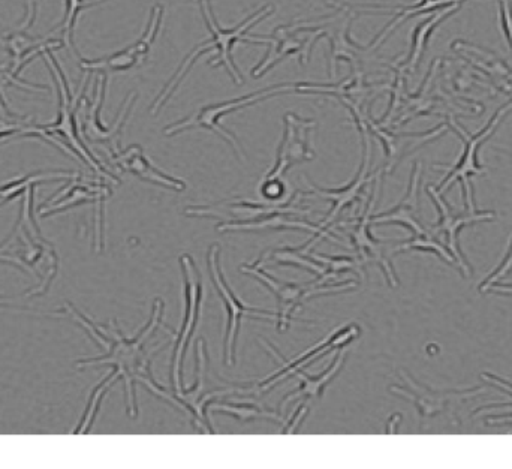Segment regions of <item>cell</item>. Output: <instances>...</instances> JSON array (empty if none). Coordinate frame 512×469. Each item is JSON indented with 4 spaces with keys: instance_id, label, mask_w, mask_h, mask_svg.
<instances>
[{
    "instance_id": "8d00e7d4",
    "label": "cell",
    "mask_w": 512,
    "mask_h": 469,
    "mask_svg": "<svg viewBox=\"0 0 512 469\" xmlns=\"http://www.w3.org/2000/svg\"><path fill=\"white\" fill-rule=\"evenodd\" d=\"M15 299H9V297H0V308H5V306H14Z\"/></svg>"
},
{
    "instance_id": "e0dca14e",
    "label": "cell",
    "mask_w": 512,
    "mask_h": 469,
    "mask_svg": "<svg viewBox=\"0 0 512 469\" xmlns=\"http://www.w3.org/2000/svg\"><path fill=\"white\" fill-rule=\"evenodd\" d=\"M219 233H233V231H243V233H262V231H283V230H303L312 233L316 239H334L330 231L322 230L319 225L310 224L304 219L297 218L295 213L273 212L268 215L259 216L255 219H246V221H227L216 225Z\"/></svg>"
},
{
    "instance_id": "ba28073f",
    "label": "cell",
    "mask_w": 512,
    "mask_h": 469,
    "mask_svg": "<svg viewBox=\"0 0 512 469\" xmlns=\"http://www.w3.org/2000/svg\"><path fill=\"white\" fill-rule=\"evenodd\" d=\"M200 2L201 12H203L204 21H206L207 29L212 33L210 41H206L207 44L212 48L218 50V56L212 60V65H224L227 68L228 74L233 78L234 83L242 84L243 77L240 69L237 68L236 62H234L233 48L237 42H249V44H259L258 39L246 38V33L255 26V24L261 23L264 18L270 17L274 12V8L271 5H264L249 15L245 21L234 27V29H222L219 26L218 20H216L215 12H213L212 2L210 0H198Z\"/></svg>"
},
{
    "instance_id": "5b68a950",
    "label": "cell",
    "mask_w": 512,
    "mask_h": 469,
    "mask_svg": "<svg viewBox=\"0 0 512 469\" xmlns=\"http://www.w3.org/2000/svg\"><path fill=\"white\" fill-rule=\"evenodd\" d=\"M179 263L183 275L185 315H183L182 326H180V330L174 338L176 344H174L173 356H171L170 381L171 384H174L173 389L182 392L185 389L183 371H185L186 353H188L192 336L197 330L201 308H203V282H201L200 272H198L194 258L191 255H182Z\"/></svg>"
},
{
    "instance_id": "4316f807",
    "label": "cell",
    "mask_w": 512,
    "mask_h": 469,
    "mask_svg": "<svg viewBox=\"0 0 512 469\" xmlns=\"http://www.w3.org/2000/svg\"><path fill=\"white\" fill-rule=\"evenodd\" d=\"M405 251H421V252H432V254L438 255L441 260L450 266H457L456 258L451 254L450 249L445 243H442L441 237L433 234L432 231L427 230L424 234H418V236H412L411 239L406 242L400 243L394 252H405Z\"/></svg>"
},
{
    "instance_id": "836d02e7",
    "label": "cell",
    "mask_w": 512,
    "mask_h": 469,
    "mask_svg": "<svg viewBox=\"0 0 512 469\" xmlns=\"http://www.w3.org/2000/svg\"><path fill=\"white\" fill-rule=\"evenodd\" d=\"M498 3L501 29L512 51V3L511 0H498Z\"/></svg>"
},
{
    "instance_id": "4dcf8cb0",
    "label": "cell",
    "mask_w": 512,
    "mask_h": 469,
    "mask_svg": "<svg viewBox=\"0 0 512 469\" xmlns=\"http://www.w3.org/2000/svg\"><path fill=\"white\" fill-rule=\"evenodd\" d=\"M481 380L486 381V383L492 384V386L499 387V389H504V392L510 393V396L512 398V383H505L502 378L496 377V375L492 374H481ZM492 407H499V408H512V404H493V405H487V407L481 408V410H489V408ZM477 410L475 411V414L478 413ZM505 419H512V411L511 413H504V414H498V416H490L489 420H505Z\"/></svg>"
},
{
    "instance_id": "9c48e42d",
    "label": "cell",
    "mask_w": 512,
    "mask_h": 469,
    "mask_svg": "<svg viewBox=\"0 0 512 469\" xmlns=\"http://www.w3.org/2000/svg\"><path fill=\"white\" fill-rule=\"evenodd\" d=\"M316 128V120L304 119L295 113H286L283 117V134L277 149L276 161L264 179H282L295 165L315 159L316 152L312 143Z\"/></svg>"
},
{
    "instance_id": "603a6c76",
    "label": "cell",
    "mask_w": 512,
    "mask_h": 469,
    "mask_svg": "<svg viewBox=\"0 0 512 469\" xmlns=\"http://www.w3.org/2000/svg\"><path fill=\"white\" fill-rule=\"evenodd\" d=\"M318 242L319 240L316 239L315 236H312L309 242L298 246V248L285 246V248L274 249V251H271L270 255H262L261 258L264 264L270 263L273 264V266L298 267V269L307 270V272L313 273V275L321 278L325 273V267L310 257V251H312L313 246Z\"/></svg>"
},
{
    "instance_id": "2e32d148",
    "label": "cell",
    "mask_w": 512,
    "mask_h": 469,
    "mask_svg": "<svg viewBox=\"0 0 512 469\" xmlns=\"http://www.w3.org/2000/svg\"><path fill=\"white\" fill-rule=\"evenodd\" d=\"M101 75L102 80L96 84L98 89H96L95 102H93L92 108H90L86 120H84V137L92 141V143L108 144V146H111L114 153L119 152L120 134H122L123 128H125L126 122H128L129 114H131L137 96H135L134 93L129 95L125 104H123L122 113L117 117L116 123L110 126V128H105V126L102 125L101 119H99V114H101L105 92H107V74Z\"/></svg>"
},
{
    "instance_id": "f1b7e54d",
    "label": "cell",
    "mask_w": 512,
    "mask_h": 469,
    "mask_svg": "<svg viewBox=\"0 0 512 469\" xmlns=\"http://www.w3.org/2000/svg\"><path fill=\"white\" fill-rule=\"evenodd\" d=\"M104 2H107V0H92V2H89V0H66V14L65 18H63V23L60 24V32L63 35V42L69 48H72L75 54H78V51L74 45V29L78 17L86 9L95 8V6L101 5Z\"/></svg>"
},
{
    "instance_id": "277c9868",
    "label": "cell",
    "mask_w": 512,
    "mask_h": 469,
    "mask_svg": "<svg viewBox=\"0 0 512 469\" xmlns=\"http://www.w3.org/2000/svg\"><path fill=\"white\" fill-rule=\"evenodd\" d=\"M240 272L258 279L265 285L271 293L276 296L279 302V312H277V330L285 332L292 321H295L294 314L303 308L307 300L315 299V297L330 296V294L346 293V291L355 290L357 284L355 282H340L336 285L315 284V282H307V284H292V282H282L279 279L265 272L264 261L259 258L254 264H243Z\"/></svg>"
},
{
    "instance_id": "d590c367",
    "label": "cell",
    "mask_w": 512,
    "mask_h": 469,
    "mask_svg": "<svg viewBox=\"0 0 512 469\" xmlns=\"http://www.w3.org/2000/svg\"><path fill=\"white\" fill-rule=\"evenodd\" d=\"M489 293L504 294V296H512V285L495 284L489 288Z\"/></svg>"
},
{
    "instance_id": "ac0fdd59",
    "label": "cell",
    "mask_w": 512,
    "mask_h": 469,
    "mask_svg": "<svg viewBox=\"0 0 512 469\" xmlns=\"http://www.w3.org/2000/svg\"><path fill=\"white\" fill-rule=\"evenodd\" d=\"M423 174V165L421 162L414 164L412 168L411 179H409L408 189L405 197L402 198L397 206L388 212L378 213L372 216V225L396 224L408 228L412 236L426 233L429 228L424 227L421 222L420 212V180Z\"/></svg>"
},
{
    "instance_id": "52a82bcc",
    "label": "cell",
    "mask_w": 512,
    "mask_h": 469,
    "mask_svg": "<svg viewBox=\"0 0 512 469\" xmlns=\"http://www.w3.org/2000/svg\"><path fill=\"white\" fill-rule=\"evenodd\" d=\"M207 267L212 276L213 285L218 291L219 297L225 303L227 308L228 324L227 333H225V363L228 366L236 365V342L239 338L240 327H242L243 318H261V320H277V312L264 311V309L252 308L246 306L239 297L234 294L225 279L221 266V246L213 245L207 255Z\"/></svg>"
},
{
    "instance_id": "7a4b0ae2",
    "label": "cell",
    "mask_w": 512,
    "mask_h": 469,
    "mask_svg": "<svg viewBox=\"0 0 512 469\" xmlns=\"http://www.w3.org/2000/svg\"><path fill=\"white\" fill-rule=\"evenodd\" d=\"M195 359H197V381H195V386L192 389H183L182 392H177L176 389H165L161 384L156 383L152 374L141 377L138 383L143 384L156 398L162 399V401L168 402V404L188 414L191 417L192 423H194V428L200 434H216L212 423H210L207 408L213 402L224 398V396L252 395V390L240 386H227L222 387V389L207 390L206 372L207 366H209V354H207L206 341L204 339L198 341L197 348H195Z\"/></svg>"
},
{
    "instance_id": "9a60e30c",
    "label": "cell",
    "mask_w": 512,
    "mask_h": 469,
    "mask_svg": "<svg viewBox=\"0 0 512 469\" xmlns=\"http://www.w3.org/2000/svg\"><path fill=\"white\" fill-rule=\"evenodd\" d=\"M369 137L370 135H363V162H361L360 170L355 174L354 180H352L351 183L343 186V188L324 189L309 182L310 189H312L310 194L318 195V197L324 198V200H328L331 203L330 212L327 213L324 221L319 224L322 230L330 231L331 225L339 218L340 213L354 206V204H357L358 201L361 200V197H363L364 192H366V186L378 177L379 173H370L372 144H370Z\"/></svg>"
},
{
    "instance_id": "8fae6325",
    "label": "cell",
    "mask_w": 512,
    "mask_h": 469,
    "mask_svg": "<svg viewBox=\"0 0 512 469\" xmlns=\"http://www.w3.org/2000/svg\"><path fill=\"white\" fill-rule=\"evenodd\" d=\"M399 377L402 378L403 386L394 384V386L390 387V392L415 405L418 414H420L421 425L427 422V420L445 413L448 405L453 404V402L468 401V399L477 398L480 393H483V387L435 392V390H430L424 384L418 383L417 380H414L405 371H400Z\"/></svg>"
},
{
    "instance_id": "8992f818",
    "label": "cell",
    "mask_w": 512,
    "mask_h": 469,
    "mask_svg": "<svg viewBox=\"0 0 512 469\" xmlns=\"http://www.w3.org/2000/svg\"><path fill=\"white\" fill-rule=\"evenodd\" d=\"M511 110L512 101L505 104L504 107L499 108L495 116L487 122V125L474 135H469L459 123L454 122L453 117L448 119V123H450V125L456 129L457 134L462 137L463 143H465V150H463L460 161L451 168L448 176L445 177L441 185L438 186V191L441 192V194L447 191V189H450L451 185L459 180V182L462 183L463 200H465V204H468V209H477V207H475L474 189H472L471 177L486 173L483 165H480V161H478V153H480L481 146L495 134L496 129H498V126L502 123V119H504Z\"/></svg>"
},
{
    "instance_id": "d6986e66",
    "label": "cell",
    "mask_w": 512,
    "mask_h": 469,
    "mask_svg": "<svg viewBox=\"0 0 512 469\" xmlns=\"http://www.w3.org/2000/svg\"><path fill=\"white\" fill-rule=\"evenodd\" d=\"M261 38H265V41H259V44H270L271 48L265 54L264 59L252 69V77H264L274 66L279 65L283 59L294 56V54H301V65L307 62V41L298 36L295 26L277 27L270 36H261Z\"/></svg>"
},
{
    "instance_id": "d4e9b609",
    "label": "cell",
    "mask_w": 512,
    "mask_h": 469,
    "mask_svg": "<svg viewBox=\"0 0 512 469\" xmlns=\"http://www.w3.org/2000/svg\"><path fill=\"white\" fill-rule=\"evenodd\" d=\"M465 2V0H420L411 6H402L397 12L396 17L385 26V29L370 42V47L373 50L379 47L400 24L405 23L409 18L417 17V15L430 14V12L439 11V9L447 8V6L454 5V3Z\"/></svg>"
},
{
    "instance_id": "44dd1931",
    "label": "cell",
    "mask_w": 512,
    "mask_h": 469,
    "mask_svg": "<svg viewBox=\"0 0 512 469\" xmlns=\"http://www.w3.org/2000/svg\"><path fill=\"white\" fill-rule=\"evenodd\" d=\"M346 357H348V351H339L336 357H334L333 363H331L325 371H322L318 377H310V375L303 374V372L300 371L295 372V377L300 380V386H298V389L294 390V392L288 393V395L283 398L282 404H280L279 407L283 410L286 405L297 401V399H301V401L322 399L325 390L336 380L337 375L340 374L343 366H345Z\"/></svg>"
},
{
    "instance_id": "5bb4252c",
    "label": "cell",
    "mask_w": 512,
    "mask_h": 469,
    "mask_svg": "<svg viewBox=\"0 0 512 469\" xmlns=\"http://www.w3.org/2000/svg\"><path fill=\"white\" fill-rule=\"evenodd\" d=\"M379 185H381V182L378 180V185L373 188L369 203L366 204L363 215L358 218L357 224L354 225V230L349 234V239H351L352 248L357 252V257L360 258L361 263L364 266L369 263L378 264L390 287L396 288L399 285V279H397L393 264H391L390 258L387 257V251H385L388 242L376 239L372 233L373 209H375L376 201H378Z\"/></svg>"
},
{
    "instance_id": "6da1fadb",
    "label": "cell",
    "mask_w": 512,
    "mask_h": 469,
    "mask_svg": "<svg viewBox=\"0 0 512 469\" xmlns=\"http://www.w3.org/2000/svg\"><path fill=\"white\" fill-rule=\"evenodd\" d=\"M66 311L75 318L81 326L86 327L87 332L99 345L107 350L104 356L95 359H86L78 362V366L87 365H110L113 366L114 374L119 380L125 381L126 407L128 416H138L137 398H135V383L141 377L152 374V357L159 351L164 350L165 345L149 347L150 338L155 335L156 330L162 324L164 317V302L156 299L153 305L152 315L146 326L138 332L134 338L123 335L122 330L116 324L110 323L107 327L93 323L89 318L84 317L81 312L75 311L71 305H66Z\"/></svg>"
},
{
    "instance_id": "1f68e13d",
    "label": "cell",
    "mask_w": 512,
    "mask_h": 469,
    "mask_svg": "<svg viewBox=\"0 0 512 469\" xmlns=\"http://www.w3.org/2000/svg\"><path fill=\"white\" fill-rule=\"evenodd\" d=\"M259 192H261L265 201L279 203L285 195V185H283L282 179H264Z\"/></svg>"
},
{
    "instance_id": "484cf974",
    "label": "cell",
    "mask_w": 512,
    "mask_h": 469,
    "mask_svg": "<svg viewBox=\"0 0 512 469\" xmlns=\"http://www.w3.org/2000/svg\"><path fill=\"white\" fill-rule=\"evenodd\" d=\"M310 257L325 267L324 275L313 281L315 284H328V282L333 281L337 276L346 272L355 273V275L360 276V278L366 276L364 264L361 263L358 257H348V255L333 257V255L313 254L312 251H310Z\"/></svg>"
},
{
    "instance_id": "4fadbf2b",
    "label": "cell",
    "mask_w": 512,
    "mask_h": 469,
    "mask_svg": "<svg viewBox=\"0 0 512 469\" xmlns=\"http://www.w3.org/2000/svg\"><path fill=\"white\" fill-rule=\"evenodd\" d=\"M360 336L361 327L358 326V324H346V326L339 327V329L331 332L327 338L313 345L306 353H301L300 356L295 357V359L285 360L279 371L274 372L271 377L256 383V386L252 387V393H254V396H261L264 395L265 392H270L280 381L292 377V375L300 371L303 366H309L313 360L321 359V357H324L325 354L330 353V351L342 350V348L348 347L351 342H354L355 339L360 338Z\"/></svg>"
},
{
    "instance_id": "ffe728a7",
    "label": "cell",
    "mask_w": 512,
    "mask_h": 469,
    "mask_svg": "<svg viewBox=\"0 0 512 469\" xmlns=\"http://www.w3.org/2000/svg\"><path fill=\"white\" fill-rule=\"evenodd\" d=\"M113 162L123 171L135 174L144 182L153 183V185L164 186L167 189H173L176 192H182L186 189V183L182 179L170 176L159 170L146 155H144L143 147L129 146L126 150H119L113 153Z\"/></svg>"
},
{
    "instance_id": "3957f363",
    "label": "cell",
    "mask_w": 512,
    "mask_h": 469,
    "mask_svg": "<svg viewBox=\"0 0 512 469\" xmlns=\"http://www.w3.org/2000/svg\"><path fill=\"white\" fill-rule=\"evenodd\" d=\"M292 90H295L294 83L276 84V86L265 87V89L248 93V95L240 96V98L219 102V104L206 105V107L200 108V110L195 111L194 114L186 117V119L165 126L164 134L168 135V137H173V135L182 134V132L188 131V129H209V131H213L219 137L224 138L236 150L237 155L243 161V159H246V155L243 152L242 144H240V141L237 140L233 132L228 131L227 128L221 125L222 119L228 116V114L251 107V105L265 101V99L274 98V96L283 95V93H291Z\"/></svg>"
},
{
    "instance_id": "7c38bea8",
    "label": "cell",
    "mask_w": 512,
    "mask_h": 469,
    "mask_svg": "<svg viewBox=\"0 0 512 469\" xmlns=\"http://www.w3.org/2000/svg\"><path fill=\"white\" fill-rule=\"evenodd\" d=\"M162 18H164L162 6H153L146 30L137 42L117 51V53L110 54V56L101 57V59H81V68L84 71L108 74V72L128 71V69L146 62L152 45L158 38L159 30H161Z\"/></svg>"
},
{
    "instance_id": "30bf717a",
    "label": "cell",
    "mask_w": 512,
    "mask_h": 469,
    "mask_svg": "<svg viewBox=\"0 0 512 469\" xmlns=\"http://www.w3.org/2000/svg\"><path fill=\"white\" fill-rule=\"evenodd\" d=\"M427 194L432 198L433 203L438 207L439 219L430 231L438 237H444L445 245L450 249L453 257L456 258L457 267L465 278H471V266L463 255L459 245V234L463 228L468 225L477 224V222L493 221L496 218L495 212L490 210L468 209L465 212H454L453 207L444 200L441 192L435 186H427Z\"/></svg>"
},
{
    "instance_id": "f546056e",
    "label": "cell",
    "mask_w": 512,
    "mask_h": 469,
    "mask_svg": "<svg viewBox=\"0 0 512 469\" xmlns=\"http://www.w3.org/2000/svg\"><path fill=\"white\" fill-rule=\"evenodd\" d=\"M119 381L114 371L111 372L108 377L104 378L101 384L93 390L92 396H90L89 404H87L86 413H84L83 419H81L80 425L75 429L74 434H89L90 428H92L93 420L96 419L99 407H101L104 396L107 395L108 390Z\"/></svg>"
},
{
    "instance_id": "7402d4cb",
    "label": "cell",
    "mask_w": 512,
    "mask_h": 469,
    "mask_svg": "<svg viewBox=\"0 0 512 469\" xmlns=\"http://www.w3.org/2000/svg\"><path fill=\"white\" fill-rule=\"evenodd\" d=\"M462 5L463 2H459L447 6V8L439 9V11L433 12L429 18L417 24L414 33H412L411 51H409L408 57L400 63L397 69H400L402 72H411V74L417 71L433 32L438 29L439 24L444 23L451 15L456 14V12L462 8Z\"/></svg>"
},
{
    "instance_id": "e575fe53",
    "label": "cell",
    "mask_w": 512,
    "mask_h": 469,
    "mask_svg": "<svg viewBox=\"0 0 512 469\" xmlns=\"http://www.w3.org/2000/svg\"><path fill=\"white\" fill-rule=\"evenodd\" d=\"M307 414H309V404H307V401L301 402V404L298 405L297 410H295V413L292 414L291 420L283 426L282 434H297V432L300 431L301 426L304 425V420H306Z\"/></svg>"
},
{
    "instance_id": "83f0119b",
    "label": "cell",
    "mask_w": 512,
    "mask_h": 469,
    "mask_svg": "<svg viewBox=\"0 0 512 469\" xmlns=\"http://www.w3.org/2000/svg\"><path fill=\"white\" fill-rule=\"evenodd\" d=\"M63 177H72L71 173L66 171H47V173L30 174V176L20 177V179L12 180L0 188V206L14 200L15 197L26 194L30 186L36 183L45 182V180L63 179Z\"/></svg>"
},
{
    "instance_id": "d6a6232c",
    "label": "cell",
    "mask_w": 512,
    "mask_h": 469,
    "mask_svg": "<svg viewBox=\"0 0 512 469\" xmlns=\"http://www.w3.org/2000/svg\"><path fill=\"white\" fill-rule=\"evenodd\" d=\"M512 270V239L510 249H508L507 257H505L504 263L499 266V269L496 272H493L492 275H489V278L480 285L481 293H487L492 285L498 284L502 278L508 275Z\"/></svg>"
},
{
    "instance_id": "cb8c5ba5",
    "label": "cell",
    "mask_w": 512,
    "mask_h": 469,
    "mask_svg": "<svg viewBox=\"0 0 512 469\" xmlns=\"http://www.w3.org/2000/svg\"><path fill=\"white\" fill-rule=\"evenodd\" d=\"M207 413L210 414H228V416L234 417L242 423L255 422V420H268V422L282 423V414L276 413V411L267 410L262 405L255 404V402H221L216 401L207 408Z\"/></svg>"
}]
</instances>
